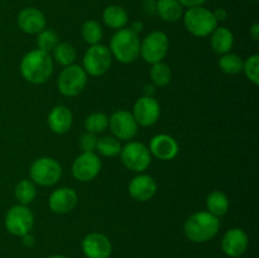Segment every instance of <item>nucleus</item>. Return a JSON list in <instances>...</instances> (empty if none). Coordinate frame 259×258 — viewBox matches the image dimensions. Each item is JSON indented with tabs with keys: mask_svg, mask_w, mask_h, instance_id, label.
Masks as SVG:
<instances>
[{
	"mask_svg": "<svg viewBox=\"0 0 259 258\" xmlns=\"http://www.w3.org/2000/svg\"><path fill=\"white\" fill-rule=\"evenodd\" d=\"M14 196L20 205L30 204L35 199V196H37L35 184L32 180H22L15 186Z\"/></svg>",
	"mask_w": 259,
	"mask_h": 258,
	"instance_id": "393cba45",
	"label": "nucleus"
},
{
	"mask_svg": "<svg viewBox=\"0 0 259 258\" xmlns=\"http://www.w3.org/2000/svg\"><path fill=\"white\" fill-rule=\"evenodd\" d=\"M60 43V38H58L57 33L53 29H43L42 32L38 33L37 37V45L38 50L43 51V52H52L56 48V46Z\"/></svg>",
	"mask_w": 259,
	"mask_h": 258,
	"instance_id": "2f4dec72",
	"label": "nucleus"
},
{
	"mask_svg": "<svg viewBox=\"0 0 259 258\" xmlns=\"http://www.w3.org/2000/svg\"><path fill=\"white\" fill-rule=\"evenodd\" d=\"M210 42L215 52L225 55V53H229L234 46V35L228 28L217 27L214 32L210 34Z\"/></svg>",
	"mask_w": 259,
	"mask_h": 258,
	"instance_id": "412c9836",
	"label": "nucleus"
},
{
	"mask_svg": "<svg viewBox=\"0 0 259 258\" xmlns=\"http://www.w3.org/2000/svg\"><path fill=\"white\" fill-rule=\"evenodd\" d=\"M109 50L119 62L132 63L138 58L141 52V40L131 28H121L111 37Z\"/></svg>",
	"mask_w": 259,
	"mask_h": 258,
	"instance_id": "7ed1b4c3",
	"label": "nucleus"
},
{
	"mask_svg": "<svg viewBox=\"0 0 259 258\" xmlns=\"http://www.w3.org/2000/svg\"><path fill=\"white\" fill-rule=\"evenodd\" d=\"M212 14H214L217 22H220V20H225V19H227V17H228L227 10L223 9V8H219V9H217L215 12H212Z\"/></svg>",
	"mask_w": 259,
	"mask_h": 258,
	"instance_id": "c9c22d12",
	"label": "nucleus"
},
{
	"mask_svg": "<svg viewBox=\"0 0 259 258\" xmlns=\"http://www.w3.org/2000/svg\"><path fill=\"white\" fill-rule=\"evenodd\" d=\"M111 61L113 56L110 50L106 46L98 43L86 51L82 60V68L88 75L101 76L110 68Z\"/></svg>",
	"mask_w": 259,
	"mask_h": 258,
	"instance_id": "9d476101",
	"label": "nucleus"
},
{
	"mask_svg": "<svg viewBox=\"0 0 259 258\" xmlns=\"http://www.w3.org/2000/svg\"><path fill=\"white\" fill-rule=\"evenodd\" d=\"M184 24L192 35L199 38L209 37L218 27L211 10L204 7L189 8L184 13Z\"/></svg>",
	"mask_w": 259,
	"mask_h": 258,
	"instance_id": "20e7f679",
	"label": "nucleus"
},
{
	"mask_svg": "<svg viewBox=\"0 0 259 258\" xmlns=\"http://www.w3.org/2000/svg\"><path fill=\"white\" fill-rule=\"evenodd\" d=\"M96 149H98L101 156L111 158V157H115L120 153L121 144L119 139L115 138L114 136H105L103 138L98 139Z\"/></svg>",
	"mask_w": 259,
	"mask_h": 258,
	"instance_id": "cd10ccee",
	"label": "nucleus"
},
{
	"mask_svg": "<svg viewBox=\"0 0 259 258\" xmlns=\"http://www.w3.org/2000/svg\"><path fill=\"white\" fill-rule=\"evenodd\" d=\"M47 258H67V257H65V255H61V254H52Z\"/></svg>",
	"mask_w": 259,
	"mask_h": 258,
	"instance_id": "ea45409f",
	"label": "nucleus"
},
{
	"mask_svg": "<svg viewBox=\"0 0 259 258\" xmlns=\"http://www.w3.org/2000/svg\"><path fill=\"white\" fill-rule=\"evenodd\" d=\"M182 7L194 8V7H202L207 0H179Z\"/></svg>",
	"mask_w": 259,
	"mask_h": 258,
	"instance_id": "f704fd0d",
	"label": "nucleus"
},
{
	"mask_svg": "<svg viewBox=\"0 0 259 258\" xmlns=\"http://www.w3.org/2000/svg\"><path fill=\"white\" fill-rule=\"evenodd\" d=\"M247 233L240 228H232L224 234L222 239V249L228 257L238 258L245 253L248 249Z\"/></svg>",
	"mask_w": 259,
	"mask_h": 258,
	"instance_id": "2eb2a0df",
	"label": "nucleus"
},
{
	"mask_svg": "<svg viewBox=\"0 0 259 258\" xmlns=\"http://www.w3.org/2000/svg\"><path fill=\"white\" fill-rule=\"evenodd\" d=\"M81 248L86 258H109L113 252L110 239L98 232L86 235L81 243Z\"/></svg>",
	"mask_w": 259,
	"mask_h": 258,
	"instance_id": "4468645a",
	"label": "nucleus"
},
{
	"mask_svg": "<svg viewBox=\"0 0 259 258\" xmlns=\"http://www.w3.org/2000/svg\"><path fill=\"white\" fill-rule=\"evenodd\" d=\"M23 238V240H24V243L27 245H32L33 244V238H32V235L29 234V233H28V234H25L24 237H22Z\"/></svg>",
	"mask_w": 259,
	"mask_h": 258,
	"instance_id": "58836bf2",
	"label": "nucleus"
},
{
	"mask_svg": "<svg viewBox=\"0 0 259 258\" xmlns=\"http://www.w3.org/2000/svg\"><path fill=\"white\" fill-rule=\"evenodd\" d=\"M119 154L124 166L133 172L146 171L151 164V152L141 142H128Z\"/></svg>",
	"mask_w": 259,
	"mask_h": 258,
	"instance_id": "1a4fd4ad",
	"label": "nucleus"
},
{
	"mask_svg": "<svg viewBox=\"0 0 259 258\" xmlns=\"http://www.w3.org/2000/svg\"><path fill=\"white\" fill-rule=\"evenodd\" d=\"M96 143H98L96 134L89 133V132L83 133L80 137V141H78V144H80V148L82 149V152H94L96 149Z\"/></svg>",
	"mask_w": 259,
	"mask_h": 258,
	"instance_id": "72a5a7b5",
	"label": "nucleus"
},
{
	"mask_svg": "<svg viewBox=\"0 0 259 258\" xmlns=\"http://www.w3.org/2000/svg\"><path fill=\"white\" fill-rule=\"evenodd\" d=\"M243 63L244 61L235 53H225L219 60L220 70L228 75H237L243 71Z\"/></svg>",
	"mask_w": 259,
	"mask_h": 258,
	"instance_id": "c756f323",
	"label": "nucleus"
},
{
	"mask_svg": "<svg viewBox=\"0 0 259 258\" xmlns=\"http://www.w3.org/2000/svg\"><path fill=\"white\" fill-rule=\"evenodd\" d=\"M149 76H151V80L154 86L163 88V86H167L171 82L172 72L171 68H169L166 63L157 62L152 65Z\"/></svg>",
	"mask_w": 259,
	"mask_h": 258,
	"instance_id": "c85d7f7f",
	"label": "nucleus"
},
{
	"mask_svg": "<svg viewBox=\"0 0 259 258\" xmlns=\"http://www.w3.org/2000/svg\"><path fill=\"white\" fill-rule=\"evenodd\" d=\"M109 128L115 138L120 141H129L136 137L138 124L133 114L126 110H118L109 118Z\"/></svg>",
	"mask_w": 259,
	"mask_h": 258,
	"instance_id": "f8f14e48",
	"label": "nucleus"
},
{
	"mask_svg": "<svg viewBox=\"0 0 259 258\" xmlns=\"http://www.w3.org/2000/svg\"><path fill=\"white\" fill-rule=\"evenodd\" d=\"M206 207L210 214L218 218L223 217L229 210V199L224 192L219 191V190L212 191L206 197Z\"/></svg>",
	"mask_w": 259,
	"mask_h": 258,
	"instance_id": "b1692460",
	"label": "nucleus"
},
{
	"mask_svg": "<svg viewBox=\"0 0 259 258\" xmlns=\"http://www.w3.org/2000/svg\"><path fill=\"white\" fill-rule=\"evenodd\" d=\"M62 176L61 164L51 157L35 159L29 168V177L34 184L40 186H53Z\"/></svg>",
	"mask_w": 259,
	"mask_h": 258,
	"instance_id": "39448f33",
	"label": "nucleus"
},
{
	"mask_svg": "<svg viewBox=\"0 0 259 258\" xmlns=\"http://www.w3.org/2000/svg\"><path fill=\"white\" fill-rule=\"evenodd\" d=\"M101 161L95 152H82L72 163V175L81 182L95 179L101 171Z\"/></svg>",
	"mask_w": 259,
	"mask_h": 258,
	"instance_id": "9b49d317",
	"label": "nucleus"
},
{
	"mask_svg": "<svg viewBox=\"0 0 259 258\" xmlns=\"http://www.w3.org/2000/svg\"><path fill=\"white\" fill-rule=\"evenodd\" d=\"M129 195L136 201L144 202L151 200L157 192V182L149 175L141 174L133 177L128 186Z\"/></svg>",
	"mask_w": 259,
	"mask_h": 258,
	"instance_id": "dca6fc26",
	"label": "nucleus"
},
{
	"mask_svg": "<svg viewBox=\"0 0 259 258\" xmlns=\"http://www.w3.org/2000/svg\"><path fill=\"white\" fill-rule=\"evenodd\" d=\"M253 2H258V0H253Z\"/></svg>",
	"mask_w": 259,
	"mask_h": 258,
	"instance_id": "a19ab883",
	"label": "nucleus"
},
{
	"mask_svg": "<svg viewBox=\"0 0 259 258\" xmlns=\"http://www.w3.org/2000/svg\"><path fill=\"white\" fill-rule=\"evenodd\" d=\"M168 37L166 33L161 30H154L144 38L143 42H141L139 55L146 62L151 65L162 62L168 53Z\"/></svg>",
	"mask_w": 259,
	"mask_h": 258,
	"instance_id": "0eeeda50",
	"label": "nucleus"
},
{
	"mask_svg": "<svg viewBox=\"0 0 259 258\" xmlns=\"http://www.w3.org/2000/svg\"><path fill=\"white\" fill-rule=\"evenodd\" d=\"M48 126L56 134L67 133L72 125V113L67 106L57 105L50 111L47 118Z\"/></svg>",
	"mask_w": 259,
	"mask_h": 258,
	"instance_id": "aec40b11",
	"label": "nucleus"
},
{
	"mask_svg": "<svg viewBox=\"0 0 259 258\" xmlns=\"http://www.w3.org/2000/svg\"><path fill=\"white\" fill-rule=\"evenodd\" d=\"M53 72V60L50 53L33 50L20 61V73L30 83L40 85L50 80Z\"/></svg>",
	"mask_w": 259,
	"mask_h": 258,
	"instance_id": "f257e3e1",
	"label": "nucleus"
},
{
	"mask_svg": "<svg viewBox=\"0 0 259 258\" xmlns=\"http://www.w3.org/2000/svg\"><path fill=\"white\" fill-rule=\"evenodd\" d=\"M131 29L133 30L134 33H137V34H138V33L141 32L142 29H143V23H141V22H134L133 27H132Z\"/></svg>",
	"mask_w": 259,
	"mask_h": 258,
	"instance_id": "4c0bfd02",
	"label": "nucleus"
},
{
	"mask_svg": "<svg viewBox=\"0 0 259 258\" xmlns=\"http://www.w3.org/2000/svg\"><path fill=\"white\" fill-rule=\"evenodd\" d=\"M81 34H82L83 40L90 46L98 45L103 39V28L96 20H86L81 27Z\"/></svg>",
	"mask_w": 259,
	"mask_h": 258,
	"instance_id": "bb28decb",
	"label": "nucleus"
},
{
	"mask_svg": "<svg viewBox=\"0 0 259 258\" xmlns=\"http://www.w3.org/2000/svg\"><path fill=\"white\" fill-rule=\"evenodd\" d=\"M250 37L253 38L254 42H258L259 40V24L258 23H254L250 28Z\"/></svg>",
	"mask_w": 259,
	"mask_h": 258,
	"instance_id": "e433bc0d",
	"label": "nucleus"
},
{
	"mask_svg": "<svg viewBox=\"0 0 259 258\" xmlns=\"http://www.w3.org/2000/svg\"><path fill=\"white\" fill-rule=\"evenodd\" d=\"M149 152L158 159L169 161L179 154V143L168 134H157L151 139Z\"/></svg>",
	"mask_w": 259,
	"mask_h": 258,
	"instance_id": "6ab92c4d",
	"label": "nucleus"
},
{
	"mask_svg": "<svg viewBox=\"0 0 259 258\" xmlns=\"http://www.w3.org/2000/svg\"><path fill=\"white\" fill-rule=\"evenodd\" d=\"M156 9L159 17L168 23L177 22L184 15V7L179 0H158Z\"/></svg>",
	"mask_w": 259,
	"mask_h": 258,
	"instance_id": "4be33fe9",
	"label": "nucleus"
},
{
	"mask_svg": "<svg viewBox=\"0 0 259 258\" xmlns=\"http://www.w3.org/2000/svg\"><path fill=\"white\" fill-rule=\"evenodd\" d=\"M243 71H244L245 76L248 80L254 85L259 83V56L252 55L244 61L243 63Z\"/></svg>",
	"mask_w": 259,
	"mask_h": 258,
	"instance_id": "473e14b6",
	"label": "nucleus"
},
{
	"mask_svg": "<svg viewBox=\"0 0 259 258\" xmlns=\"http://www.w3.org/2000/svg\"><path fill=\"white\" fill-rule=\"evenodd\" d=\"M53 52V58L52 60H55L56 62L60 63L61 66H70V65H73V61L76 60V51H75V47H73L72 45H70V43H58L57 46H56L55 50L52 51Z\"/></svg>",
	"mask_w": 259,
	"mask_h": 258,
	"instance_id": "a878e982",
	"label": "nucleus"
},
{
	"mask_svg": "<svg viewBox=\"0 0 259 258\" xmlns=\"http://www.w3.org/2000/svg\"><path fill=\"white\" fill-rule=\"evenodd\" d=\"M17 23L27 34H38L46 28V17L37 8H24L18 14Z\"/></svg>",
	"mask_w": 259,
	"mask_h": 258,
	"instance_id": "a211bd4d",
	"label": "nucleus"
},
{
	"mask_svg": "<svg viewBox=\"0 0 259 258\" xmlns=\"http://www.w3.org/2000/svg\"><path fill=\"white\" fill-rule=\"evenodd\" d=\"M109 126V116L104 113H93L85 119V128L89 133L99 134Z\"/></svg>",
	"mask_w": 259,
	"mask_h": 258,
	"instance_id": "7c9ffc66",
	"label": "nucleus"
},
{
	"mask_svg": "<svg viewBox=\"0 0 259 258\" xmlns=\"http://www.w3.org/2000/svg\"><path fill=\"white\" fill-rule=\"evenodd\" d=\"M48 205L56 214H67L77 205V194L71 187H60L51 194Z\"/></svg>",
	"mask_w": 259,
	"mask_h": 258,
	"instance_id": "f3484780",
	"label": "nucleus"
},
{
	"mask_svg": "<svg viewBox=\"0 0 259 258\" xmlns=\"http://www.w3.org/2000/svg\"><path fill=\"white\" fill-rule=\"evenodd\" d=\"M220 229V220L209 211H199L185 222L184 233L194 243H206L217 237Z\"/></svg>",
	"mask_w": 259,
	"mask_h": 258,
	"instance_id": "f03ea898",
	"label": "nucleus"
},
{
	"mask_svg": "<svg viewBox=\"0 0 259 258\" xmlns=\"http://www.w3.org/2000/svg\"><path fill=\"white\" fill-rule=\"evenodd\" d=\"M133 116L137 124L143 126H151L159 119L161 106L153 96H142L133 106Z\"/></svg>",
	"mask_w": 259,
	"mask_h": 258,
	"instance_id": "ddd939ff",
	"label": "nucleus"
},
{
	"mask_svg": "<svg viewBox=\"0 0 259 258\" xmlns=\"http://www.w3.org/2000/svg\"><path fill=\"white\" fill-rule=\"evenodd\" d=\"M34 217L27 205H14L5 215V228L15 237H24L32 230Z\"/></svg>",
	"mask_w": 259,
	"mask_h": 258,
	"instance_id": "6e6552de",
	"label": "nucleus"
},
{
	"mask_svg": "<svg viewBox=\"0 0 259 258\" xmlns=\"http://www.w3.org/2000/svg\"><path fill=\"white\" fill-rule=\"evenodd\" d=\"M86 83H88V73L78 65L66 66L61 71L57 80L58 90L67 98H73L82 93Z\"/></svg>",
	"mask_w": 259,
	"mask_h": 258,
	"instance_id": "423d86ee",
	"label": "nucleus"
},
{
	"mask_svg": "<svg viewBox=\"0 0 259 258\" xmlns=\"http://www.w3.org/2000/svg\"><path fill=\"white\" fill-rule=\"evenodd\" d=\"M128 13L123 7L119 5H109L103 12V20L111 29H121L125 28L128 23Z\"/></svg>",
	"mask_w": 259,
	"mask_h": 258,
	"instance_id": "5701e85b",
	"label": "nucleus"
}]
</instances>
